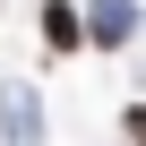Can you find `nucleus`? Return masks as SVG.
<instances>
[{
    "instance_id": "f03ea898",
    "label": "nucleus",
    "mask_w": 146,
    "mask_h": 146,
    "mask_svg": "<svg viewBox=\"0 0 146 146\" xmlns=\"http://www.w3.org/2000/svg\"><path fill=\"white\" fill-rule=\"evenodd\" d=\"M129 137H137V146H146V112H129Z\"/></svg>"
},
{
    "instance_id": "f257e3e1",
    "label": "nucleus",
    "mask_w": 146,
    "mask_h": 146,
    "mask_svg": "<svg viewBox=\"0 0 146 146\" xmlns=\"http://www.w3.org/2000/svg\"><path fill=\"white\" fill-rule=\"evenodd\" d=\"M43 35H52V52H69V43H78V17L52 0V9H43Z\"/></svg>"
}]
</instances>
